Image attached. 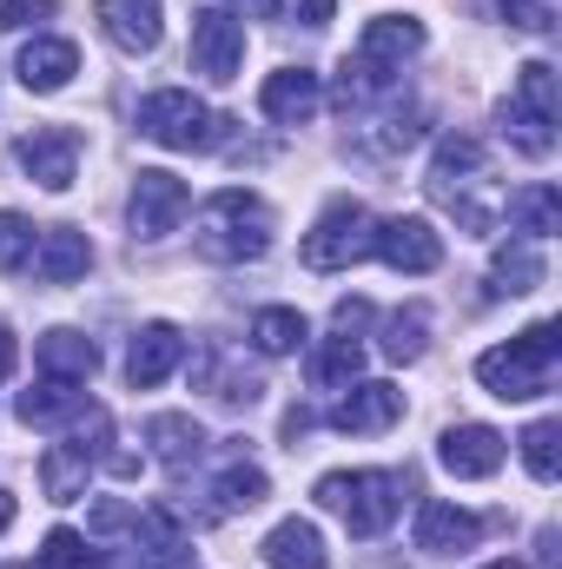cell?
I'll return each instance as SVG.
<instances>
[{"label":"cell","mask_w":562,"mask_h":569,"mask_svg":"<svg viewBox=\"0 0 562 569\" xmlns=\"http://www.w3.org/2000/svg\"><path fill=\"white\" fill-rule=\"evenodd\" d=\"M20 87L27 93H60L73 73H80V53H73V40H33V47H20Z\"/></svg>","instance_id":"20"},{"label":"cell","mask_w":562,"mask_h":569,"mask_svg":"<svg viewBox=\"0 0 562 569\" xmlns=\"http://www.w3.org/2000/svg\"><path fill=\"white\" fill-rule=\"evenodd\" d=\"M185 212H192V192H185V179H172V172H159V166H145L140 179H133V199H127L133 239H145V246L172 239V232L185 226Z\"/></svg>","instance_id":"7"},{"label":"cell","mask_w":562,"mask_h":569,"mask_svg":"<svg viewBox=\"0 0 562 569\" xmlns=\"http://www.w3.org/2000/svg\"><path fill=\"white\" fill-rule=\"evenodd\" d=\"M318 503L338 510L351 537H384L391 517L404 510V477H391V470H331V477H318Z\"/></svg>","instance_id":"3"},{"label":"cell","mask_w":562,"mask_h":569,"mask_svg":"<svg viewBox=\"0 0 562 569\" xmlns=\"http://www.w3.org/2000/svg\"><path fill=\"white\" fill-rule=\"evenodd\" d=\"M496 127H503V140L516 146V152H530V159H543L550 146H556V127H543V120H530L516 100H503L496 107Z\"/></svg>","instance_id":"32"},{"label":"cell","mask_w":562,"mask_h":569,"mask_svg":"<svg viewBox=\"0 0 562 569\" xmlns=\"http://www.w3.org/2000/svg\"><path fill=\"white\" fill-rule=\"evenodd\" d=\"M358 371H364V345L351 331H338L311 351V385L318 391H344V385H358Z\"/></svg>","instance_id":"25"},{"label":"cell","mask_w":562,"mask_h":569,"mask_svg":"<svg viewBox=\"0 0 562 569\" xmlns=\"http://www.w3.org/2000/svg\"><path fill=\"white\" fill-rule=\"evenodd\" d=\"M404 418V391L371 378V385H344V398L331 405V430H351V437H378Z\"/></svg>","instance_id":"11"},{"label":"cell","mask_w":562,"mask_h":569,"mask_svg":"<svg viewBox=\"0 0 562 569\" xmlns=\"http://www.w3.org/2000/svg\"><path fill=\"white\" fill-rule=\"evenodd\" d=\"M331 7H338V0H298V20H304V27H324Z\"/></svg>","instance_id":"38"},{"label":"cell","mask_w":562,"mask_h":569,"mask_svg":"<svg viewBox=\"0 0 562 569\" xmlns=\"http://www.w3.org/2000/svg\"><path fill=\"white\" fill-rule=\"evenodd\" d=\"M179 358H185V331L179 325H140V338H133V351H127V378H133V391H152V385H165L172 371H179Z\"/></svg>","instance_id":"13"},{"label":"cell","mask_w":562,"mask_h":569,"mask_svg":"<svg viewBox=\"0 0 562 569\" xmlns=\"http://www.w3.org/2000/svg\"><path fill=\"white\" fill-rule=\"evenodd\" d=\"M93 463H100V443H53V450L40 457V490H47L53 503H80Z\"/></svg>","instance_id":"18"},{"label":"cell","mask_w":562,"mask_h":569,"mask_svg":"<svg viewBox=\"0 0 562 569\" xmlns=\"http://www.w3.org/2000/svg\"><path fill=\"white\" fill-rule=\"evenodd\" d=\"M13 358H20V351H13V331H7V325H0V378H7V371H13Z\"/></svg>","instance_id":"39"},{"label":"cell","mask_w":562,"mask_h":569,"mask_svg":"<svg viewBox=\"0 0 562 569\" xmlns=\"http://www.w3.org/2000/svg\"><path fill=\"white\" fill-rule=\"evenodd\" d=\"M483 569H523V563H510V557H503V563H483Z\"/></svg>","instance_id":"41"},{"label":"cell","mask_w":562,"mask_h":569,"mask_svg":"<svg viewBox=\"0 0 562 569\" xmlns=\"http://www.w3.org/2000/svg\"><path fill=\"white\" fill-rule=\"evenodd\" d=\"M430 199L436 206H450L470 232H490L496 226V212H483L476 206V186H483V146L476 140H463V133H450V140L436 146V159H430Z\"/></svg>","instance_id":"6"},{"label":"cell","mask_w":562,"mask_h":569,"mask_svg":"<svg viewBox=\"0 0 562 569\" xmlns=\"http://www.w3.org/2000/svg\"><path fill=\"white\" fill-rule=\"evenodd\" d=\"M364 318H371V305H364V298H344V305H338V331H358Z\"/></svg>","instance_id":"37"},{"label":"cell","mask_w":562,"mask_h":569,"mask_svg":"<svg viewBox=\"0 0 562 569\" xmlns=\"http://www.w3.org/2000/svg\"><path fill=\"white\" fill-rule=\"evenodd\" d=\"M7 530H13V497L0 490V537H7Z\"/></svg>","instance_id":"40"},{"label":"cell","mask_w":562,"mask_h":569,"mask_svg":"<svg viewBox=\"0 0 562 569\" xmlns=\"http://www.w3.org/2000/svg\"><path fill=\"white\" fill-rule=\"evenodd\" d=\"M80 411H93L87 405V391L80 385H67V378H47L40 391H20V405H13V418L20 425H67V418H80Z\"/></svg>","instance_id":"22"},{"label":"cell","mask_w":562,"mask_h":569,"mask_svg":"<svg viewBox=\"0 0 562 569\" xmlns=\"http://www.w3.org/2000/svg\"><path fill=\"white\" fill-rule=\"evenodd\" d=\"M93 272V246L80 226H47L40 246H33V279L40 284H73Z\"/></svg>","instance_id":"14"},{"label":"cell","mask_w":562,"mask_h":569,"mask_svg":"<svg viewBox=\"0 0 562 569\" xmlns=\"http://www.w3.org/2000/svg\"><path fill=\"white\" fill-rule=\"evenodd\" d=\"M13 159L27 166V179H40L47 192H67L73 172H80V133L73 127H40L13 146Z\"/></svg>","instance_id":"9"},{"label":"cell","mask_w":562,"mask_h":569,"mask_svg":"<svg viewBox=\"0 0 562 569\" xmlns=\"http://www.w3.org/2000/svg\"><path fill=\"white\" fill-rule=\"evenodd\" d=\"M311 338V325L291 311V305H265L259 318H252V345L265 351V358H284V351H298Z\"/></svg>","instance_id":"29"},{"label":"cell","mask_w":562,"mask_h":569,"mask_svg":"<svg viewBox=\"0 0 562 569\" xmlns=\"http://www.w3.org/2000/svg\"><path fill=\"white\" fill-rule=\"evenodd\" d=\"M225 113H212L205 100H192L185 87H159V93H145L140 100V133L159 146H172V152H212V146H225Z\"/></svg>","instance_id":"4"},{"label":"cell","mask_w":562,"mask_h":569,"mask_svg":"<svg viewBox=\"0 0 562 569\" xmlns=\"http://www.w3.org/2000/svg\"><path fill=\"white\" fill-rule=\"evenodd\" d=\"M33 246H40V232L20 212H0V272H27L33 266Z\"/></svg>","instance_id":"34"},{"label":"cell","mask_w":562,"mask_h":569,"mask_svg":"<svg viewBox=\"0 0 562 569\" xmlns=\"http://www.w3.org/2000/svg\"><path fill=\"white\" fill-rule=\"evenodd\" d=\"M60 7L53 0H0V33H20V27H33V20H53Z\"/></svg>","instance_id":"35"},{"label":"cell","mask_w":562,"mask_h":569,"mask_svg":"<svg viewBox=\"0 0 562 569\" xmlns=\"http://www.w3.org/2000/svg\"><path fill=\"white\" fill-rule=\"evenodd\" d=\"M265 470L259 463H232V470H219V483H212V517H232V510H252V503H265Z\"/></svg>","instance_id":"27"},{"label":"cell","mask_w":562,"mask_h":569,"mask_svg":"<svg viewBox=\"0 0 562 569\" xmlns=\"http://www.w3.org/2000/svg\"><path fill=\"white\" fill-rule=\"evenodd\" d=\"M33 358H40L47 378H67V385H87V378L100 371V345H93L87 331H73V325H53V331L33 345Z\"/></svg>","instance_id":"17"},{"label":"cell","mask_w":562,"mask_h":569,"mask_svg":"<svg viewBox=\"0 0 562 569\" xmlns=\"http://www.w3.org/2000/svg\"><path fill=\"white\" fill-rule=\"evenodd\" d=\"M40 569H113L80 530H53L47 543H40Z\"/></svg>","instance_id":"33"},{"label":"cell","mask_w":562,"mask_h":569,"mask_svg":"<svg viewBox=\"0 0 562 569\" xmlns=\"http://www.w3.org/2000/svg\"><path fill=\"white\" fill-rule=\"evenodd\" d=\"M476 537H483V517L476 510H456V503H423L418 510V550H430V557L470 550Z\"/></svg>","instance_id":"19"},{"label":"cell","mask_w":562,"mask_h":569,"mask_svg":"<svg viewBox=\"0 0 562 569\" xmlns=\"http://www.w3.org/2000/svg\"><path fill=\"white\" fill-rule=\"evenodd\" d=\"M378 252V219L358 206V199H331L324 212H318V226L304 232V246H298V259L311 266V272H351V266H364Z\"/></svg>","instance_id":"5"},{"label":"cell","mask_w":562,"mask_h":569,"mask_svg":"<svg viewBox=\"0 0 562 569\" xmlns=\"http://www.w3.org/2000/svg\"><path fill=\"white\" fill-rule=\"evenodd\" d=\"M265 563L272 569H324V537H318V523L284 517L279 530L265 537Z\"/></svg>","instance_id":"23"},{"label":"cell","mask_w":562,"mask_h":569,"mask_svg":"<svg viewBox=\"0 0 562 569\" xmlns=\"http://www.w3.org/2000/svg\"><path fill=\"white\" fill-rule=\"evenodd\" d=\"M556 351H562V325L556 318H543V325L516 331L510 345L483 351V358H476V385H483L490 398H503V405H530V398L550 391V378H556Z\"/></svg>","instance_id":"2"},{"label":"cell","mask_w":562,"mask_h":569,"mask_svg":"<svg viewBox=\"0 0 562 569\" xmlns=\"http://www.w3.org/2000/svg\"><path fill=\"white\" fill-rule=\"evenodd\" d=\"M145 443H152L165 463H192V457L205 450V430L192 425V418H179V411H159V418H145Z\"/></svg>","instance_id":"26"},{"label":"cell","mask_w":562,"mask_h":569,"mask_svg":"<svg viewBox=\"0 0 562 569\" xmlns=\"http://www.w3.org/2000/svg\"><path fill=\"white\" fill-rule=\"evenodd\" d=\"M199 259L212 266H252L272 252V206L245 186H225L199 206V232H192Z\"/></svg>","instance_id":"1"},{"label":"cell","mask_w":562,"mask_h":569,"mask_svg":"<svg viewBox=\"0 0 562 569\" xmlns=\"http://www.w3.org/2000/svg\"><path fill=\"white\" fill-rule=\"evenodd\" d=\"M516 443H523L530 477H536V483H556V470H562V425H556V418H536Z\"/></svg>","instance_id":"31"},{"label":"cell","mask_w":562,"mask_h":569,"mask_svg":"<svg viewBox=\"0 0 562 569\" xmlns=\"http://www.w3.org/2000/svg\"><path fill=\"white\" fill-rule=\"evenodd\" d=\"M371 259H384L391 272L423 279V272H436V266H443V239H436V226H430V219H384V226H378V252H371Z\"/></svg>","instance_id":"10"},{"label":"cell","mask_w":562,"mask_h":569,"mask_svg":"<svg viewBox=\"0 0 562 569\" xmlns=\"http://www.w3.org/2000/svg\"><path fill=\"white\" fill-rule=\"evenodd\" d=\"M436 463H443L450 477H463V483L496 477V470H503V430H490V425H450L443 437H436Z\"/></svg>","instance_id":"12"},{"label":"cell","mask_w":562,"mask_h":569,"mask_svg":"<svg viewBox=\"0 0 562 569\" xmlns=\"http://www.w3.org/2000/svg\"><path fill=\"white\" fill-rule=\"evenodd\" d=\"M318 100H324V87H318V73H311V67H279V73L259 87V107H265V120H279V127L311 120V113H318Z\"/></svg>","instance_id":"16"},{"label":"cell","mask_w":562,"mask_h":569,"mask_svg":"<svg viewBox=\"0 0 562 569\" xmlns=\"http://www.w3.org/2000/svg\"><path fill=\"white\" fill-rule=\"evenodd\" d=\"M239 67H245V20L225 7H199L192 13V73L225 87V80H239Z\"/></svg>","instance_id":"8"},{"label":"cell","mask_w":562,"mask_h":569,"mask_svg":"<svg viewBox=\"0 0 562 569\" xmlns=\"http://www.w3.org/2000/svg\"><path fill=\"white\" fill-rule=\"evenodd\" d=\"M423 345H430V311L423 305H404V311L384 318V358L391 365H418Z\"/></svg>","instance_id":"30"},{"label":"cell","mask_w":562,"mask_h":569,"mask_svg":"<svg viewBox=\"0 0 562 569\" xmlns=\"http://www.w3.org/2000/svg\"><path fill=\"white\" fill-rule=\"evenodd\" d=\"M516 107L530 113V120H543V127H556V67L550 60H523L516 67Z\"/></svg>","instance_id":"28"},{"label":"cell","mask_w":562,"mask_h":569,"mask_svg":"<svg viewBox=\"0 0 562 569\" xmlns=\"http://www.w3.org/2000/svg\"><path fill=\"white\" fill-rule=\"evenodd\" d=\"M503 212H510V226H516L523 239H536V246H543L550 232H562V192L543 186V179H536V186H516Z\"/></svg>","instance_id":"21"},{"label":"cell","mask_w":562,"mask_h":569,"mask_svg":"<svg viewBox=\"0 0 562 569\" xmlns=\"http://www.w3.org/2000/svg\"><path fill=\"white\" fill-rule=\"evenodd\" d=\"M496 7H503V20L523 27V33H550V27H556V13H550L543 0H496Z\"/></svg>","instance_id":"36"},{"label":"cell","mask_w":562,"mask_h":569,"mask_svg":"<svg viewBox=\"0 0 562 569\" xmlns=\"http://www.w3.org/2000/svg\"><path fill=\"white\" fill-rule=\"evenodd\" d=\"M93 20H100L107 40H113L120 53H133V60L159 47V0H100Z\"/></svg>","instance_id":"15"},{"label":"cell","mask_w":562,"mask_h":569,"mask_svg":"<svg viewBox=\"0 0 562 569\" xmlns=\"http://www.w3.org/2000/svg\"><path fill=\"white\" fill-rule=\"evenodd\" d=\"M543 252H536V239H510V246H496V259H490V291H536L543 284Z\"/></svg>","instance_id":"24"}]
</instances>
